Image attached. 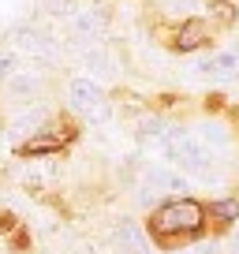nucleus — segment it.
Listing matches in <instances>:
<instances>
[{
    "mask_svg": "<svg viewBox=\"0 0 239 254\" xmlns=\"http://www.w3.org/2000/svg\"><path fill=\"white\" fill-rule=\"evenodd\" d=\"M206 224V206L194 198H172L153 213L150 228L161 239H176V236H194V232Z\"/></svg>",
    "mask_w": 239,
    "mask_h": 254,
    "instance_id": "nucleus-1",
    "label": "nucleus"
},
{
    "mask_svg": "<svg viewBox=\"0 0 239 254\" xmlns=\"http://www.w3.org/2000/svg\"><path fill=\"white\" fill-rule=\"evenodd\" d=\"M67 105H71V112L79 120H86V124H105V120L112 116L105 90L97 86V82H90V79H71V86H67Z\"/></svg>",
    "mask_w": 239,
    "mask_h": 254,
    "instance_id": "nucleus-2",
    "label": "nucleus"
},
{
    "mask_svg": "<svg viewBox=\"0 0 239 254\" xmlns=\"http://www.w3.org/2000/svg\"><path fill=\"white\" fill-rule=\"evenodd\" d=\"M11 45H15L23 56L38 60V64H53L56 53H60V49H56V41L49 38V34L34 30V26H23V30H15V34H11Z\"/></svg>",
    "mask_w": 239,
    "mask_h": 254,
    "instance_id": "nucleus-3",
    "label": "nucleus"
},
{
    "mask_svg": "<svg viewBox=\"0 0 239 254\" xmlns=\"http://www.w3.org/2000/svg\"><path fill=\"white\" fill-rule=\"evenodd\" d=\"M67 30H71V38L79 41V45H90V49H94L97 41H101V34H105V15H101L97 8L71 11V15H67Z\"/></svg>",
    "mask_w": 239,
    "mask_h": 254,
    "instance_id": "nucleus-4",
    "label": "nucleus"
},
{
    "mask_svg": "<svg viewBox=\"0 0 239 254\" xmlns=\"http://www.w3.org/2000/svg\"><path fill=\"white\" fill-rule=\"evenodd\" d=\"M112 247H116V254H150V243L135 221H120L112 228Z\"/></svg>",
    "mask_w": 239,
    "mask_h": 254,
    "instance_id": "nucleus-5",
    "label": "nucleus"
},
{
    "mask_svg": "<svg viewBox=\"0 0 239 254\" xmlns=\"http://www.w3.org/2000/svg\"><path fill=\"white\" fill-rule=\"evenodd\" d=\"M142 187H146V194L153 198V194H168V190H187V180L179 172H172V168L153 165V168H146Z\"/></svg>",
    "mask_w": 239,
    "mask_h": 254,
    "instance_id": "nucleus-6",
    "label": "nucleus"
},
{
    "mask_svg": "<svg viewBox=\"0 0 239 254\" xmlns=\"http://www.w3.org/2000/svg\"><path fill=\"white\" fill-rule=\"evenodd\" d=\"M41 97V79L30 71H19L8 79V101H15L19 109H30L34 101Z\"/></svg>",
    "mask_w": 239,
    "mask_h": 254,
    "instance_id": "nucleus-7",
    "label": "nucleus"
},
{
    "mask_svg": "<svg viewBox=\"0 0 239 254\" xmlns=\"http://www.w3.org/2000/svg\"><path fill=\"white\" fill-rule=\"evenodd\" d=\"M198 71L213 75V79H239V45L236 49H221V53L206 56L198 64Z\"/></svg>",
    "mask_w": 239,
    "mask_h": 254,
    "instance_id": "nucleus-8",
    "label": "nucleus"
},
{
    "mask_svg": "<svg viewBox=\"0 0 239 254\" xmlns=\"http://www.w3.org/2000/svg\"><path fill=\"white\" fill-rule=\"evenodd\" d=\"M198 45H206V26H202L198 19H191V23H183L179 34H176V49H179V53H194Z\"/></svg>",
    "mask_w": 239,
    "mask_h": 254,
    "instance_id": "nucleus-9",
    "label": "nucleus"
},
{
    "mask_svg": "<svg viewBox=\"0 0 239 254\" xmlns=\"http://www.w3.org/2000/svg\"><path fill=\"white\" fill-rule=\"evenodd\" d=\"M45 120H49V112L34 105V109L19 112V120H15V124H11V135H15V138H19V135H34V131H38V127L45 124Z\"/></svg>",
    "mask_w": 239,
    "mask_h": 254,
    "instance_id": "nucleus-10",
    "label": "nucleus"
},
{
    "mask_svg": "<svg viewBox=\"0 0 239 254\" xmlns=\"http://www.w3.org/2000/svg\"><path fill=\"white\" fill-rule=\"evenodd\" d=\"M82 64H86V67H94L97 75H116V64H112V56L101 53V49H86V53H82Z\"/></svg>",
    "mask_w": 239,
    "mask_h": 254,
    "instance_id": "nucleus-11",
    "label": "nucleus"
},
{
    "mask_svg": "<svg viewBox=\"0 0 239 254\" xmlns=\"http://www.w3.org/2000/svg\"><path fill=\"white\" fill-rule=\"evenodd\" d=\"M206 213H213L217 221H239V198H221V202H209Z\"/></svg>",
    "mask_w": 239,
    "mask_h": 254,
    "instance_id": "nucleus-12",
    "label": "nucleus"
},
{
    "mask_svg": "<svg viewBox=\"0 0 239 254\" xmlns=\"http://www.w3.org/2000/svg\"><path fill=\"white\" fill-rule=\"evenodd\" d=\"M67 138H60V135H38V138H30V142L23 146V153H53V150H60Z\"/></svg>",
    "mask_w": 239,
    "mask_h": 254,
    "instance_id": "nucleus-13",
    "label": "nucleus"
},
{
    "mask_svg": "<svg viewBox=\"0 0 239 254\" xmlns=\"http://www.w3.org/2000/svg\"><path fill=\"white\" fill-rule=\"evenodd\" d=\"M11 67H15V56L0 53V79H11Z\"/></svg>",
    "mask_w": 239,
    "mask_h": 254,
    "instance_id": "nucleus-14",
    "label": "nucleus"
},
{
    "mask_svg": "<svg viewBox=\"0 0 239 254\" xmlns=\"http://www.w3.org/2000/svg\"><path fill=\"white\" fill-rule=\"evenodd\" d=\"M183 254H221L217 247H191V251H183Z\"/></svg>",
    "mask_w": 239,
    "mask_h": 254,
    "instance_id": "nucleus-15",
    "label": "nucleus"
},
{
    "mask_svg": "<svg viewBox=\"0 0 239 254\" xmlns=\"http://www.w3.org/2000/svg\"><path fill=\"white\" fill-rule=\"evenodd\" d=\"M232 254H239V232H236V239H232Z\"/></svg>",
    "mask_w": 239,
    "mask_h": 254,
    "instance_id": "nucleus-16",
    "label": "nucleus"
}]
</instances>
